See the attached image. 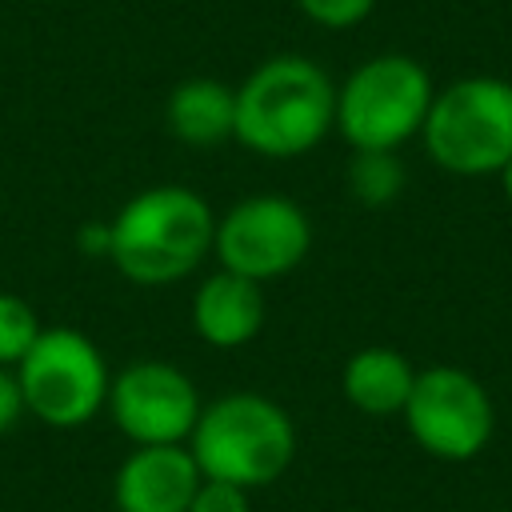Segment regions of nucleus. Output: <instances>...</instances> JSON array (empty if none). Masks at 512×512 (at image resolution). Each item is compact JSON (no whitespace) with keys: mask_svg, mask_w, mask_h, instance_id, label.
<instances>
[{"mask_svg":"<svg viewBox=\"0 0 512 512\" xmlns=\"http://www.w3.org/2000/svg\"><path fill=\"white\" fill-rule=\"evenodd\" d=\"M432 76L404 52H380L336 88V132L352 152H396L420 136L432 108Z\"/></svg>","mask_w":512,"mask_h":512,"instance_id":"5","label":"nucleus"},{"mask_svg":"<svg viewBox=\"0 0 512 512\" xmlns=\"http://www.w3.org/2000/svg\"><path fill=\"white\" fill-rule=\"evenodd\" d=\"M400 416L408 424V436L428 456L448 464L480 456L496 432V404L488 388L456 364H436L416 372Z\"/></svg>","mask_w":512,"mask_h":512,"instance_id":"7","label":"nucleus"},{"mask_svg":"<svg viewBox=\"0 0 512 512\" xmlns=\"http://www.w3.org/2000/svg\"><path fill=\"white\" fill-rule=\"evenodd\" d=\"M200 480L188 444H144L120 460L112 504L116 512H188Z\"/></svg>","mask_w":512,"mask_h":512,"instance_id":"10","label":"nucleus"},{"mask_svg":"<svg viewBox=\"0 0 512 512\" xmlns=\"http://www.w3.org/2000/svg\"><path fill=\"white\" fill-rule=\"evenodd\" d=\"M24 408L48 428H84L108 400L112 372L100 348L76 328H44L16 364Z\"/></svg>","mask_w":512,"mask_h":512,"instance_id":"6","label":"nucleus"},{"mask_svg":"<svg viewBox=\"0 0 512 512\" xmlns=\"http://www.w3.org/2000/svg\"><path fill=\"white\" fill-rule=\"evenodd\" d=\"M104 408L112 424L136 448H144V444H188L204 404L192 376L180 372L176 364L136 360L112 376Z\"/></svg>","mask_w":512,"mask_h":512,"instance_id":"9","label":"nucleus"},{"mask_svg":"<svg viewBox=\"0 0 512 512\" xmlns=\"http://www.w3.org/2000/svg\"><path fill=\"white\" fill-rule=\"evenodd\" d=\"M192 328L212 348H240L264 328V292L228 268L212 272L192 296Z\"/></svg>","mask_w":512,"mask_h":512,"instance_id":"11","label":"nucleus"},{"mask_svg":"<svg viewBox=\"0 0 512 512\" xmlns=\"http://www.w3.org/2000/svg\"><path fill=\"white\" fill-rule=\"evenodd\" d=\"M296 8L316 24V28H328V32H344V28H356L372 16L376 0H296Z\"/></svg>","mask_w":512,"mask_h":512,"instance_id":"16","label":"nucleus"},{"mask_svg":"<svg viewBox=\"0 0 512 512\" xmlns=\"http://www.w3.org/2000/svg\"><path fill=\"white\" fill-rule=\"evenodd\" d=\"M308 248H312V224L304 208L276 192L236 200L216 220V236H212V252L220 268L248 276L256 284L300 268Z\"/></svg>","mask_w":512,"mask_h":512,"instance_id":"8","label":"nucleus"},{"mask_svg":"<svg viewBox=\"0 0 512 512\" xmlns=\"http://www.w3.org/2000/svg\"><path fill=\"white\" fill-rule=\"evenodd\" d=\"M412 380H416V368L396 348L368 344L348 356L340 372V392L364 416H400L408 404Z\"/></svg>","mask_w":512,"mask_h":512,"instance_id":"13","label":"nucleus"},{"mask_svg":"<svg viewBox=\"0 0 512 512\" xmlns=\"http://www.w3.org/2000/svg\"><path fill=\"white\" fill-rule=\"evenodd\" d=\"M336 128V84L308 56H268L236 88V128L248 152L292 160Z\"/></svg>","mask_w":512,"mask_h":512,"instance_id":"1","label":"nucleus"},{"mask_svg":"<svg viewBox=\"0 0 512 512\" xmlns=\"http://www.w3.org/2000/svg\"><path fill=\"white\" fill-rule=\"evenodd\" d=\"M164 120H168V132L180 144H188V148H216V144L232 140V128H236V88H228V84H220L212 76L180 80L168 92Z\"/></svg>","mask_w":512,"mask_h":512,"instance_id":"12","label":"nucleus"},{"mask_svg":"<svg viewBox=\"0 0 512 512\" xmlns=\"http://www.w3.org/2000/svg\"><path fill=\"white\" fill-rule=\"evenodd\" d=\"M24 392L16 380V368H0V432H12L24 416Z\"/></svg>","mask_w":512,"mask_h":512,"instance_id":"18","label":"nucleus"},{"mask_svg":"<svg viewBox=\"0 0 512 512\" xmlns=\"http://www.w3.org/2000/svg\"><path fill=\"white\" fill-rule=\"evenodd\" d=\"M108 260L112 268L144 288L184 280L208 252L216 236V216L208 200L184 184H156L136 192L108 220Z\"/></svg>","mask_w":512,"mask_h":512,"instance_id":"2","label":"nucleus"},{"mask_svg":"<svg viewBox=\"0 0 512 512\" xmlns=\"http://www.w3.org/2000/svg\"><path fill=\"white\" fill-rule=\"evenodd\" d=\"M404 188V164L396 160V152H352L348 160V192L368 204V208H384L400 196Z\"/></svg>","mask_w":512,"mask_h":512,"instance_id":"14","label":"nucleus"},{"mask_svg":"<svg viewBox=\"0 0 512 512\" xmlns=\"http://www.w3.org/2000/svg\"><path fill=\"white\" fill-rule=\"evenodd\" d=\"M188 512H252L248 488L220 484V480H200V488H196Z\"/></svg>","mask_w":512,"mask_h":512,"instance_id":"17","label":"nucleus"},{"mask_svg":"<svg viewBox=\"0 0 512 512\" xmlns=\"http://www.w3.org/2000/svg\"><path fill=\"white\" fill-rule=\"evenodd\" d=\"M188 452L204 480L236 488H268L296 456L292 416L260 392H228L200 408Z\"/></svg>","mask_w":512,"mask_h":512,"instance_id":"3","label":"nucleus"},{"mask_svg":"<svg viewBox=\"0 0 512 512\" xmlns=\"http://www.w3.org/2000/svg\"><path fill=\"white\" fill-rule=\"evenodd\" d=\"M424 152L452 176H496L512 160V80L460 76L432 96Z\"/></svg>","mask_w":512,"mask_h":512,"instance_id":"4","label":"nucleus"},{"mask_svg":"<svg viewBox=\"0 0 512 512\" xmlns=\"http://www.w3.org/2000/svg\"><path fill=\"white\" fill-rule=\"evenodd\" d=\"M40 332L36 308L16 292H0V368H16Z\"/></svg>","mask_w":512,"mask_h":512,"instance_id":"15","label":"nucleus"},{"mask_svg":"<svg viewBox=\"0 0 512 512\" xmlns=\"http://www.w3.org/2000/svg\"><path fill=\"white\" fill-rule=\"evenodd\" d=\"M496 176H500V188H504V196H508V204H512V160H508Z\"/></svg>","mask_w":512,"mask_h":512,"instance_id":"20","label":"nucleus"},{"mask_svg":"<svg viewBox=\"0 0 512 512\" xmlns=\"http://www.w3.org/2000/svg\"><path fill=\"white\" fill-rule=\"evenodd\" d=\"M108 220L104 224H80V236H76V244H80V252L84 256H108Z\"/></svg>","mask_w":512,"mask_h":512,"instance_id":"19","label":"nucleus"}]
</instances>
